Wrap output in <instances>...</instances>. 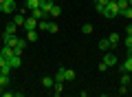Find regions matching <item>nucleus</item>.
I'll use <instances>...</instances> for the list:
<instances>
[{
  "label": "nucleus",
  "mask_w": 132,
  "mask_h": 97,
  "mask_svg": "<svg viewBox=\"0 0 132 97\" xmlns=\"http://www.w3.org/2000/svg\"><path fill=\"white\" fill-rule=\"evenodd\" d=\"M0 97H15V93H11V91H7V88H5V91L0 93Z\"/></svg>",
  "instance_id": "obj_28"
},
{
  "label": "nucleus",
  "mask_w": 132,
  "mask_h": 97,
  "mask_svg": "<svg viewBox=\"0 0 132 97\" xmlns=\"http://www.w3.org/2000/svg\"><path fill=\"white\" fill-rule=\"evenodd\" d=\"M117 16H119V5H117V0H110L104 9V18H117Z\"/></svg>",
  "instance_id": "obj_1"
},
{
  "label": "nucleus",
  "mask_w": 132,
  "mask_h": 97,
  "mask_svg": "<svg viewBox=\"0 0 132 97\" xmlns=\"http://www.w3.org/2000/svg\"><path fill=\"white\" fill-rule=\"evenodd\" d=\"M117 5H119V13H121V9L130 7V2H128V0H117Z\"/></svg>",
  "instance_id": "obj_25"
},
{
  "label": "nucleus",
  "mask_w": 132,
  "mask_h": 97,
  "mask_svg": "<svg viewBox=\"0 0 132 97\" xmlns=\"http://www.w3.org/2000/svg\"><path fill=\"white\" fill-rule=\"evenodd\" d=\"M53 93H55V95H62V93H64V82H55L53 84V88H51Z\"/></svg>",
  "instance_id": "obj_12"
},
{
  "label": "nucleus",
  "mask_w": 132,
  "mask_h": 97,
  "mask_svg": "<svg viewBox=\"0 0 132 97\" xmlns=\"http://www.w3.org/2000/svg\"><path fill=\"white\" fill-rule=\"evenodd\" d=\"M108 69H110V66L106 64V62H99V71H101V73H104V71H108Z\"/></svg>",
  "instance_id": "obj_29"
},
{
  "label": "nucleus",
  "mask_w": 132,
  "mask_h": 97,
  "mask_svg": "<svg viewBox=\"0 0 132 97\" xmlns=\"http://www.w3.org/2000/svg\"><path fill=\"white\" fill-rule=\"evenodd\" d=\"M128 88H130V95H132V86H128Z\"/></svg>",
  "instance_id": "obj_35"
},
{
  "label": "nucleus",
  "mask_w": 132,
  "mask_h": 97,
  "mask_svg": "<svg viewBox=\"0 0 132 97\" xmlns=\"http://www.w3.org/2000/svg\"><path fill=\"white\" fill-rule=\"evenodd\" d=\"M24 7H27L29 11H31V9H38V7H40V0H27V5H24Z\"/></svg>",
  "instance_id": "obj_21"
},
{
  "label": "nucleus",
  "mask_w": 132,
  "mask_h": 97,
  "mask_svg": "<svg viewBox=\"0 0 132 97\" xmlns=\"http://www.w3.org/2000/svg\"><path fill=\"white\" fill-rule=\"evenodd\" d=\"M51 2H55V0H51Z\"/></svg>",
  "instance_id": "obj_39"
},
{
  "label": "nucleus",
  "mask_w": 132,
  "mask_h": 97,
  "mask_svg": "<svg viewBox=\"0 0 132 97\" xmlns=\"http://www.w3.org/2000/svg\"><path fill=\"white\" fill-rule=\"evenodd\" d=\"M38 22H40V20H35V18L31 16V18L24 20V29H27V31H33V29H38Z\"/></svg>",
  "instance_id": "obj_3"
},
{
  "label": "nucleus",
  "mask_w": 132,
  "mask_h": 97,
  "mask_svg": "<svg viewBox=\"0 0 132 97\" xmlns=\"http://www.w3.org/2000/svg\"><path fill=\"white\" fill-rule=\"evenodd\" d=\"M75 77H77V75H75V71H73V69H66V82H73Z\"/></svg>",
  "instance_id": "obj_22"
},
{
  "label": "nucleus",
  "mask_w": 132,
  "mask_h": 97,
  "mask_svg": "<svg viewBox=\"0 0 132 97\" xmlns=\"http://www.w3.org/2000/svg\"><path fill=\"white\" fill-rule=\"evenodd\" d=\"M128 93H130V88H128L126 84H121V86H119V95H128Z\"/></svg>",
  "instance_id": "obj_27"
},
{
  "label": "nucleus",
  "mask_w": 132,
  "mask_h": 97,
  "mask_svg": "<svg viewBox=\"0 0 132 97\" xmlns=\"http://www.w3.org/2000/svg\"><path fill=\"white\" fill-rule=\"evenodd\" d=\"M15 9H18L15 0H5V2H2V13H13Z\"/></svg>",
  "instance_id": "obj_2"
},
{
  "label": "nucleus",
  "mask_w": 132,
  "mask_h": 97,
  "mask_svg": "<svg viewBox=\"0 0 132 97\" xmlns=\"http://www.w3.org/2000/svg\"><path fill=\"white\" fill-rule=\"evenodd\" d=\"M121 16H123V18H130V20H132V7H126V9H121Z\"/></svg>",
  "instance_id": "obj_24"
},
{
  "label": "nucleus",
  "mask_w": 132,
  "mask_h": 97,
  "mask_svg": "<svg viewBox=\"0 0 132 97\" xmlns=\"http://www.w3.org/2000/svg\"><path fill=\"white\" fill-rule=\"evenodd\" d=\"M51 7H53L51 0H42V2H40V9H42L44 13H48V11H51Z\"/></svg>",
  "instance_id": "obj_14"
},
{
  "label": "nucleus",
  "mask_w": 132,
  "mask_h": 97,
  "mask_svg": "<svg viewBox=\"0 0 132 97\" xmlns=\"http://www.w3.org/2000/svg\"><path fill=\"white\" fill-rule=\"evenodd\" d=\"M5 62H7V57H5V55H2V53H0V66L5 64Z\"/></svg>",
  "instance_id": "obj_33"
},
{
  "label": "nucleus",
  "mask_w": 132,
  "mask_h": 97,
  "mask_svg": "<svg viewBox=\"0 0 132 97\" xmlns=\"http://www.w3.org/2000/svg\"><path fill=\"white\" fill-rule=\"evenodd\" d=\"M126 33H128V35H132V24H128V27H126Z\"/></svg>",
  "instance_id": "obj_32"
},
{
  "label": "nucleus",
  "mask_w": 132,
  "mask_h": 97,
  "mask_svg": "<svg viewBox=\"0 0 132 97\" xmlns=\"http://www.w3.org/2000/svg\"><path fill=\"white\" fill-rule=\"evenodd\" d=\"M53 77H55V82H66V69H57V73Z\"/></svg>",
  "instance_id": "obj_10"
},
{
  "label": "nucleus",
  "mask_w": 132,
  "mask_h": 97,
  "mask_svg": "<svg viewBox=\"0 0 132 97\" xmlns=\"http://www.w3.org/2000/svg\"><path fill=\"white\" fill-rule=\"evenodd\" d=\"M40 38V33H38V29H33V31H27V42H35Z\"/></svg>",
  "instance_id": "obj_11"
},
{
  "label": "nucleus",
  "mask_w": 132,
  "mask_h": 97,
  "mask_svg": "<svg viewBox=\"0 0 132 97\" xmlns=\"http://www.w3.org/2000/svg\"><path fill=\"white\" fill-rule=\"evenodd\" d=\"M0 53H2V55H5L7 60H9V57L13 55V49H11V46H7V44H5V46H2V49H0Z\"/></svg>",
  "instance_id": "obj_19"
},
{
  "label": "nucleus",
  "mask_w": 132,
  "mask_h": 97,
  "mask_svg": "<svg viewBox=\"0 0 132 97\" xmlns=\"http://www.w3.org/2000/svg\"><path fill=\"white\" fill-rule=\"evenodd\" d=\"M24 9H27V7H22V11H24ZM22 11L13 16V22L18 24V27H24V20H27V18H24V13H22Z\"/></svg>",
  "instance_id": "obj_7"
},
{
  "label": "nucleus",
  "mask_w": 132,
  "mask_h": 97,
  "mask_svg": "<svg viewBox=\"0 0 132 97\" xmlns=\"http://www.w3.org/2000/svg\"><path fill=\"white\" fill-rule=\"evenodd\" d=\"M0 2H5V0H0Z\"/></svg>",
  "instance_id": "obj_38"
},
{
  "label": "nucleus",
  "mask_w": 132,
  "mask_h": 97,
  "mask_svg": "<svg viewBox=\"0 0 132 97\" xmlns=\"http://www.w3.org/2000/svg\"><path fill=\"white\" fill-rule=\"evenodd\" d=\"M40 2H42V0H40Z\"/></svg>",
  "instance_id": "obj_40"
},
{
  "label": "nucleus",
  "mask_w": 132,
  "mask_h": 97,
  "mask_svg": "<svg viewBox=\"0 0 132 97\" xmlns=\"http://www.w3.org/2000/svg\"><path fill=\"white\" fill-rule=\"evenodd\" d=\"M97 46H99V51H110V42H108V38H106V40H99Z\"/></svg>",
  "instance_id": "obj_13"
},
{
  "label": "nucleus",
  "mask_w": 132,
  "mask_h": 97,
  "mask_svg": "<svg viewBox=\"0 0 132 97\" xmlns=\"http://www.w3.org/2000/svg\"><path fill=\"white\" fill-rule=\"evenodd\" d=\"M7 64H9L11 69H20V64H22V60H20L18 55H11L9 60H7Z\"/></svg>",
  "instance_id": "obj_6"
},
{
  "label": "nucleus",
  "mask_w": 132,
  "mask_h": 97,
  "mask_svg": "<svg viewBox=\"0 0 132 97\" xmlns=\"http://www.w3.org/2000/svg\"><path fill=\"white\" fill-rule=\"evenodd\" d=\"M119 79H121V84H126V86H128V84H130V73H128V71H121V77H119Z\"/></svg>",
  "instance_id": "obj_20"
},
{
  "label": "nucleus",
  "mask_w": 132,
  "mask_h": 97,
  "mask_svg": "<svg viewBox=\"0 0 132 97\" xmlns=\"http://www.w3.org/2000/svg\"><path fill=\"white\" fill-rule=\"evenodd\" d=\"M108 2H110V0H95V5H101V7H106Z\"/></svg>",
  "instance_id": "obj_31"
},
{
  "label": "nucleus",
  "mask_w": 132,
  "mask_h": 97,
  "mask_svg": "<svg viewBox=\"0 0 132 97\" xmlns=\"http://www.w3.org/2000/svg\"><path fill=\"white\" fill-rule=\"evenodd\" d=\"M123 42H126V49H130V46H132V35H128Z\"/></svg>",
  "instance_id": "obj_30"
},
{
  "label": "nucleus",
  "mask_w": 132,
  "mask_h": 97,
  "mask_svg": "<svg viewBox=\"0 0 132 97\" xmlns=\"http://www.w3.org/2000/svg\"><path fill=\"white\" fill-rule=\"evenodd\" d=\"M53 84H55V77H44V79H42V86L48 88V91L53 88Z\"/></svg>",
  "instance_id": "obj_17"
},
{
  "label": "nucleus",
  "mask_w": 132,
  "mask_h": 97,
  "mask_svg": "<svg viewBox=\"0 0 132 97\" xmlns=\"http://www.w3.org/2000/svg\"><path fill=\"white\" fill-rule=\"evenodd\" d=\"M128 2H130V7H132V0H128Z\"/></svg>",
  "instance_id": "obj_37"
},
{
  "label": "nucleus",
  "mask_w": 132,
  "mask_h": 97,
  "mask_svg": "<svg viewBox=\"0 0 132 97\" xmlns=\"http://www.w3.org/2000/svg\"><path fill=\"white\" fill-rule=\"evenodd\" d=\"M9 84H11V75H0V86L9 88Z\"/></svg>",
  "instance_id": "obj_15"
},
{
  "label": "nucleus",
  "mask_w": 132,
  "mask_h": 97,
  "mask_svg": "<svg viewBox=\"0 0 132 97\" xmlns=\"http://www.w3.org/2000/svg\"><path fill=\"white\" fill-rule=\"evenodd\" d=\"M119 71H128V73H132V57H130V55H128V57H126V62L119 66Z\"/></svg>",
  "instance_id": "obj_8"
},
{
  "label": "nucleus",
  "mask_w": 132,
  "mask_h": 97,
  "mask_svg": "<svg viewBox=\"0 0 132 97\" xmlns=\"http://www.w3.org/2000/svg\"><path fill=\"white\" fill-rule=\"evenodd\" d=\"M2 91H5V88H2V86H0V93H2Z\"/></svg>",
  "instance_id": "obj_36"
},
{
  "label": "nucleus",
  "mask_w": 132,
  "mask_h": 97,
  "mask_svg": "<svg viewBox=\"0 0 132 97\" xmlns=\"http://www.w3.org/2000/svg\"><path fill=\"white\" fill-rule=\"evenodd\" d=\"M15 29H18V24H15V22H9V24L5 27V33H9V35H15Z\"/></svg>",
  "instance_id": "obj_18"
},
{
  "label": "nucleus",
  "mask_w": 132,
  "mask_h": 97,
  "mask_svg": "<svg viewBox=\"0 0 132 97\" xmlns=\"http://www.w3.org/2000/svg\"><path fill=\"white\" fill-rule=\"evenodd\" d=\"M108 42H110V49L119 46V33H110V35H108Z\"/></svg>",
  "instance_id": "obj_9"
},
{
  "label": "nucleus",
  "mask_w": 132,
  "mask_h": 97,
  "mask_svg": "<svg viewBox=\"0 0 132 97\" xmlns=\"http://www.w3.org/2000/svg\"><path fill=\"white\" fill-rule=\"evenodd\" d=\"M22 53H24V46H13V55L22 57Z\"/></svg>",
  "instance_id": "obj_26"
},
{
  "label": "nucleus",
  "mask_w": 132,
  "mask_h": 97,
  "mask_svg": "<svg viewBox=\"0 0 132 97\" xmlns=\"http://www.w3.org/2000/svg\"><path fill=\"white\" fill-rule=\"evenodd\" d=\"M31 16H33L35 20H46V18H48V13H44L40 7H38V9H31Z\"/></svg>",
  "instance_id": "obj_5"
},
{
  "label": "nucleus",
  "mask_w": 132,
  "mask_h": 97,
  "mask_svg": "<svg viewBox=\"0 0 132 97\" xmlns=\"http://www.w3.org/2000/svg\"><path fill=\"white\" fill-rule=\"evenodd\" d=\"M0 13H2V2H0Z\"/></svg>",
  "instance_id": "obj_34"
},
{
  "label": "nucleus",
  "mask_w": 132,
  "mask_h": 97,
  "mask_svg": "<svg viewBox=\"0 0 132 97\" xmlns=\"http://www.w3.org/2000/svg\"><path fill=\"white\" fill-rule=\"evenodd\" d=\"M104 62H106L108 66H114V64L119 62V57L114 55V53H106V55H104Z\"/></svg>",
  "instance_id": "obj_4"
},
{
  "label": "nucleus",
  "mask_w": 132,
  "mask_h": 97,
  "mask_svg": "<svg viewBox=\"0 0 132 97\" xmlns=\"http://www.w3.org/2000/svg\"><path fill=\"white\" fill-rule=\"evenodd\" d=\"M60 13H62V7H57L55 2H53V7H51V11H48V16H51V18H57Z\"/></svg>",
  "instance_id": "obj_16"
},
{
  "label": "nucleus",
  "mask_w": 132,
  "mask_h": 97,
  "mask_svg": "<svg viewBox=\"0 0 132 97\" xmlns=\"http://www.w3.org/2000/svg\"><path fill=\"white\" fill-rule=\"evenodd\" d=\"M93 31H95V29H93V24H84V27H81V33H84V35H90Z\"/></svg>",
  "instance_id": "obj_23"
}]
</instances>
